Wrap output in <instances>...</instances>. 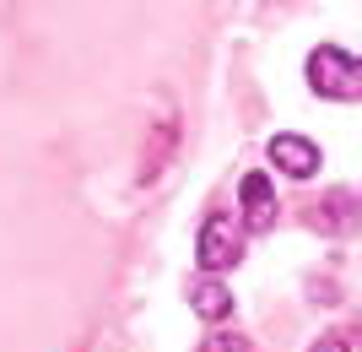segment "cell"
Segmentation results:
<instances>
[{
    "mask_svg": "<svg viewBox=\"0 0 362 352\" xmlns=\"http://www.w3.org/2000/svg\"><path fill=\"white\" fill-rule=\"evenodd\" d=\"M271 163L292 179H308V174H319V147L298 130H281V136H271Z\"/></svg>",
    "mask_w": 362,
    "mask_h": 352,
    "instance_id": "3957f363",
    "label": "cell"
},
{
    "mask_svg": "<svg viewBox=\"0 0 362 352\" xmlns=\"http://www.w3.org/2000/svg\"><path fill=\"white\" fill-rule=\"evenodd\" d=\"M195 261H200V271H227V266L243 261V228L227 212H211L206 222H200Z\"/></svg>",
    "mask_w": 362,
    "mask_h": 352,
    "instance_id": "7a4b0ae2",
    "label": "cell"
},
{
    "mask_svg": "<svg viewBox=\"0 0 362 352\" xmlns=\"http://www.w3.org/2000/svg\"><path fill=\"white\" fill-rule=\"evenodd\" d=\"M238 200H243V222H249L255 233L276 222V190H271V179H265V174H243Z\"/></svg>",
    "mask_w": 362,
    "mask_h": 352,
    "instance_id": "277c9868",
    "label": "cell"
},
{
    "mask_svg": "<svg viewBox=\"0 0 362 352\" xmlns=\"http://www.w3.org/2000/svg\"><path fill=\"white\" fill-rule=\"evenodd\" d=\"M308 87H314L319 98H330V103H351V98H362L357 55H346L341 44H319L314 55H308Z\"/></svg>",
    "mask_w": 362,
    "mask_h": 352,
    "instance_id": "6da1fadb",
    "label": "cell"
},
{
    "mask_svg": "<svg viewBox=\"0 0 362 352\" xmlns=\"http://www.w3.org/2000/svg\"><path fill=\"white\" fill-rule=\"evenodd\" d=\"M308 352H351V347H346V336H319Z\"/></svg>",
    "mask_w": 362,
    "mask_h": 352,
    "instance_id": "ba28073f",
    "label": "cell"
},
{
    "mask_svg": "<svg viewBox=\"0 0 362 352\" xmlns=\"http://www.w3.org/2000/svg\"><path fill=\"white\" fill-rule=\"evenodd\" d=\"M189 304H195L200 320H227V314H233V293H227L216 276H206V282L189 288Z\"/></svg>",
    "mask_w": 362,
    "mask_h": 352,
    "instance_id": "8992f818",
    "label": "cell"
},
{
    "mask_svg": "<svg viewBox=\"0 0 362 352\" xmlns=\"http://www.w3.org/2000/svg\"><path fill=\"white\" fill-rule=\"evenodd\" d=\"M314 228H325V233H351V228H357V195H351V190H330V200H325V206H314Z\"/></svg>",
    "mask_w": 362,
    "mask_h": 352,
    "instance_id": "5b68a950",
    "label": "cell"
},
{
    "mask_svg": "<svg viewBox=\"0 0 362 352\" xmlns=\"http://www.w3.org/2000/svg\"><path fill=\"white\" fill-rule=\"evenodd\" d=\"M200 352H255V347H249V336H238V331H211V336L200 341Z\"/></svg>",
    "mask_w": 362,
    "mask_h": 352,
    "instance_id": "52a82bcc",
    "label": "cell"
}]
</instances>
